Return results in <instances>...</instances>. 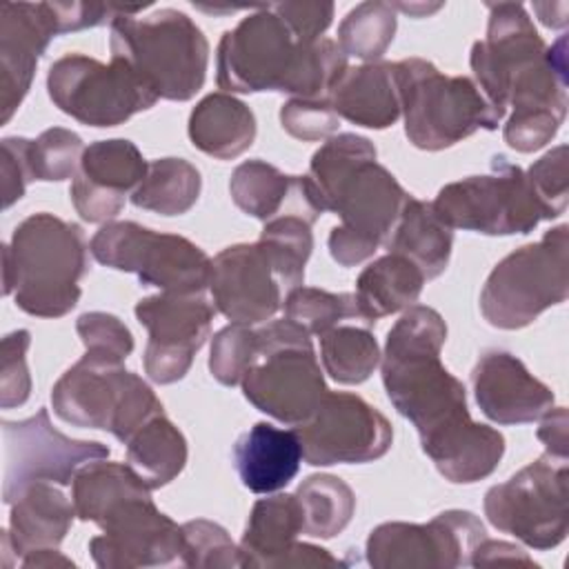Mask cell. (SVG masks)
Masks as SVG:
<instances>
[{"label":"cell","mask_w":569,"mask_h":569,"mask_svg":"<svg viewBox=\"0 0 569 569\" xmlns=\"http://www.w3.org/2000/svg\"><path fill=\"white\" fill-rule=\"evenodd\" d=\"M447 322L427 305H411L387 333L380 358L385 391L420 436L422 451L456 485L491 476L505 453V436L471 420L465 385L445 369L440 351Z\"/></svg>","instance_id":"obj_1"},{"label":"cell","mask_w":569,"mask_h":569,"mask_svg":"<svg viewBox=\"0 0 569 569\" xmlns=\"http://www.w3.org/2000/svg\"><path fill=\"white\" fill-rule=\"evenodd\" d=\"M309 178L325 209L340 216L329 233V253L340 267H356L387 244L409 193L376 162V147L358 133H338L311 156Z\"/></svg>","instance_id":"obj_2"},{"label":"cell","mask_w":569,"mask_h":569,"mask_svg":"<svg viewBox=\"0 0 569 569\" xmlns=\"http://www.w3.org/2000/svg\"><path fill=\"white\" fill-rule=\"evenodd\" d=\"M347 69V56L336 40L298 42L269 4L224 31L216 56V82L224 93L280 91L293 98H327Z\"/></svg>","instance_id":"obj_3"},{"label":"cell","mask_w":569,"mask_h":569,"mask_svg":"<svg viewBox=\"0 0 569 569\" xmlns=\"http://www.w3.org/2000/svg\"><path fill=\"white\" fill-rule=\"evenodd\" d=\"M89 244L80 224L53 213L24 218L2 247V291L36 318L67 316L80 300Z\"/></svg>","instance_id":"obj_4"},{"label":"cell","mask_w":569,"mask_h":569,"mask_svg":"<svg viewBox=\"0 0 569 569\" xmlns=\"http://www.w3.org/2000/svg\"><path fill=\"white\" fill-rule=\"evenodd\" d=\"M109 49L111 60L127 64L162 100H191L204 84L209 42L178 9H160L147 18L118 16Z\"/></svg>","instance_id":"obj_5"},{"label":"cell","mask_w":569,"mask_h":569,"mask_svg":"<svg viewBox=\"0 0 569 569\" xmlns=\"http://www.w3.org/2000/svg\"><path fill=\"white\" fill-rule=\"evenodd\" d=\"M405 136L425 151H440L478 129L493 131L500 118L467 76H445L429 60L396 62Z\"/></svg>","instance_id":"obj_6"},{"label":"cell","mask_w":569,"mask_h":569,"mask_svg":"<svg viewBox=\"0 0 569 569\" xmlns=\"http://www.w3.org/2000/svg\"><path fill=\"white\" fill-rule=\"evenodd\" d=\"M256 333L258 356L240 382L244 398L278 422H307L329 391L311 333L289 318L271 320Z\"/></svg>","instance_id":"obj_7"},{"label":"cell","mask_w":569,"mask_h":569,"mask_svg":"<svg viewBox=\"0 0 569 569\" xmlns=\"http://www.w3.org/2000/svg\"><path fill=\"white\" fill-rule=\"evenodd\" d=\"M53 413L82 429H102L120 442L162 416V402L153 389L124 365L82 356L51 389Z\"/></svg>","instance_id":"obj_8"},{"label":"cell","mask_w":569,"mask_h":569,"mask_svg":"<svg viewBox=\"0 0 569 569\" xmlns=\"http://www.w3.org/2000/svg\"><path fill=\"white\" fill-rule=\"evenodd\" d=\"M569 293V227L549 229L538 242L505 256L487 276L480 311L491 327L522 329Z\"/></svg>","instance_id":"obj_9"},{"label":"cell","mask_w":569,"mask_h":569,"mask_svg":"<svg viewBox=\"0 0 569 569\" xmlns=\"http://www.w3.org/2000/svg\"><path fill=\"white\" fill-rule=\"evenodd\" d=\"M431 207L449 229L485 236L529 233L542 220H551L527 173L505 156H493L485 176L445 184Z\"/></svg>","instance_id":"obj_10"},{"label":"cell","mask_w":569,"mask_h":569,"mask_svg":"<svg viewBox=\"0 0 569 569\" xmlns=\"http://www.w3.org/2000/svg\"><path fill=\"white\" fill-rule=\"evenodd\" d=\"M89 251L100 264L136 273L142 284L169 293H202L211 280V258L198 244L131 220L102 224L91 238Z\"/></svg>","instance_id":"obj_11"},{"label":"cell","mask_w":569,"mask_h":569,"mask_svg":"<svg viewBox=\"0 0 569 569\" xmlns=\"http://www.w3.org/2000/svg\"><path fill=\"white\" fill-rule=\"evenodd\" d=\"M567 480V460L542 453L485 493V516L531 549H553L569 531Z\"/></svg>","instance_id":"obj_12"},{"label":"cell","mask_w":569,"mask_h":569,"mask_svg":"<svg viewBox=\"0 0 569 569\" xmlns=\"http://www.w3.org/2000/svg\"><path fill=\"white\" fill-rule=\"evenodd\" d=\"M302 282L305 264L262 240L231 244L211 260L213 307L238 325L269 320Z\"/></svg>","instance_id":"obj_13"},{"label":"cell","mask_w":569,"mask_h":569,"mask_svg":"<svg viewBox=\"0 0 569 569\" xmlns=\"http://www.w3.org/2000/svg\"><path fill=\"white\" fill-rule=\"evenodd\" d=\"M47 91L62 113L91 127H118L158 102L127 64H104L84 53L58 58L49 67Z\"/></svg>","instance_id":"obj_14"},{"label":"cell","mask_w":569,"mask_h":569,"mask_svg":"<svg viewBox=\"0 0 569 569\" xmlns=\"http://www.w3.org/2000/svg\"><path fill=\"white\" fill-rule=\"evenodd\" d=\"M2 500L11 505L29 485H71L76 471L100 458H109V447L96 440H76L60 433L47 409L24 420H2Z\"/></svg>","instance_id":"obj_15"},{"label":"cell","mask_w":569,"mask_h":569,"mask_svg":"<svg viewBox=\"0 0 569 569\" xmlns=\"http://www.w3.org/2000/svg\"><path fill=\"white\" fill-rule=\"evenodd\" d=\"M487 538L480 518L447 509L425 525L382 522L367 538V562L373 569H453L465 567Z\"/></svg>","instance_id":"obj_16"},{"label":"cell","mask_w":569,"mask_h":569,"mask_svg":"<svg viewBox=\"0 0 569 569\" xmlns=\"http://www.w3.org/2000/svg\"><path fill=\"white\" fill-rule=\"evenodd\" d=\"M302 460L311 467L360 465L382 458L393 440L391 422L365 398L327 391L316 413L296 427Z\"/></svg>","instance_id":"obj_17"},{"label":"cell","mask_w":569,"mask_h":569,"mask_svg":"<svg viewBox=\"0 0 569 569\" xmlns=\"http://www.w3.org/2000/svg\"><path fill=\"white\" fill-rule=\"evenodd\" d=\"M136 318L149 331L142 365L158 385L187 376L193 356L211 333L216 307L202 293H156L136 302Z\"/></svg>","instance_id":"obj_18"},{"label":"cell","mask_w":569,"mask_h":569,"mask_svg":"<svg viewBox=\"0 0 569 569\" xmlns=\"http://www.w3.org/2000/svg\"><path fill=\"white\" fill-rule=\"evenodd\" d=\"M98 527L102 533L89 540V551L100 569L160 567L182 558V525L164 516L151 496L124 500Z\"/></svg>","instance_id":"obj_19"},{"label":"cell","mask_w":569,"mask_h":569,"mask_svg":"<svg viewBox=\"0 0 569 569\" xmlns=\"http://www.w3.org/2000/svg\"><path fill=\"white\" fill-rule=\"evenodd\" d=\"M511 116L505 122V142L533 153L558 133L567 116V36L562 33L542 60L520 71L509 87Z\"/></svg>","instance_id":"obj_20"},{"label":"cell","mask_w":569,"mask_h":569,"mask_svg":"<svg viewBox=\"0 0 569 569\" xmlns=\"http://www.w3.org/2000/svg\"><path fill=\"white\" fill-rule=\"evenodd\" d=\"M489 7L487 38L471 47L473 82L502 120L509 109V87L513 78L542 60L547 44L536 31L527 9L520 2H498Z\"/></svg>","instance_id":"obj_21"},{"label":"cell","mask_w":569,"mask_h":569,"mask_svg":"<svg viewBox=\"0 0 569 569\" xmlns=\"http://www.w3.org/2000/svg\"><path fill=\"white\" fill-rule=\"evenodd\" d=\"M60 36L51 2L0 4V122L7 124L31 89L40 56Z\"/></svg>","instance_id":"obj_22"},{"label":"cell","mask_w":569,"mask_h":569,"mask_svg":"<svg viewBox=\"0 0 569 569\" xmlns=\"http://www.w3.org/2000/svg\"><path fill=\"white\" fill-rule=\"evenodd\" d=\"M471 385L480 411L498 425H525L553 407V391L540 382L520 358L491 349L471 371Z\"/></svg>","instance_id":"obj_23"},{"label":"cell","mask_w":569,"mask_h":569,"mask_svg":"<svg viewBox=\"0 0 569 569\" xmlns=\"http://www.w3.org/2000/svg\"><path fill=\"white\" fill-rule=\"evenodd\" d=\"M229 193L240 211L262 222L298 216L313 224L327 211L309 176H287L264 160L240 162L231 173Z\"/></svg>","instance_id":"obj_24"},{"label":"cell","mask_w":569,"mask_h":569,"mask_svg":"<svg viewBox=\"0 0 569 569\" xmlns=\"http://www.w3.org/2000/svg\"><path fill=\"white\" fill-rule=\"evenodd\" d=\"M338 118L367 129H387L402 116L396 62H365L349 67L329 91Z\"/></svg>","instance_id":"obj_25"},{"label":"cell","mask_w":569,"mask_h":569,"mask_svg":"<svg viewBox=\"0 0 569 569\" xmlns=\"http://www.w3.org/2000/svg\"><path fill=\"white\" fill-rule=\"evenodd\" d=\"M302 447L296 429L256 422L233 445V465L240 482L253 493H276L298 473Z\"/></svg>","instance_id":"obj_26"},{"label":"cell","mask_w":569,"mask_h":569,"mask_svg":"<svg viewBox=\"0 0 569 569\" xmlns=\"http://www.w3.org/2000/svg\"><path fill=\"white\" fill-rule=\"evenodd\" d=\"M9 529L2 531L4 553L22 558L27 551L58 547L69 533L76 516L69 500L53 482H33L11 502Z\"/></svg>","instance_id":"obj_27"},{"label":"cell","mask_w":569,"mask_h":569,"mask_svg":"<svg viewBox=\"0 0 569 569\" xmlns=\"http://www.w3.org/2000/svg\"><path fill=\"white\" fill-rule=\"evenodd\" d=\"M189 140L218 160L242 156L256 140V116L242 100L216 91L204 96L189 116Z\"/></svg>","instance_id":"obj_28"},{"label":"cell","mask_w":569,"mask_h":569,"mask_svg":"<svg viewBox=\"0 0 569 569\" xmlns=\"http://www.w3.org/2000/svg\"><path fill=\"white\" fill-rule=\"evenodd\" d=\"M425 287L422 271L400 253H387L367 264L356 280L360 322L371 327L376 320L416 305Z\"/></svg>","instance_id":"obj_29"},{"label":"cell","mask_w":569,"mask_h":569,"mask_svg":"<svg viewBox=\"0 0 569 569\" xmlns=\"http://www.w3.org/2000/svg\"><path fill=\"white\" fill-rule=\"evenodd\" d=\"M302 533V511L296 493L260 498L249 513L240 540V567H276Z\"/></svg>","instance_id":"obj_30"},{"label":"cell","mask_w":569,"mask_h":569,"mask_svg":"<svg viewBox=\"0 0 569 569\" xmlns=\"http://www.w3.org/2000/svg\"><path fill=\"white\" fill-rule=\"evenodd\" d=\"M451 247L453 231L436 216L431 202L409 196L387 240V249L409 258L425 280H433L447 269Z\"/></svg>","instance_id":"obj_31"},{"label":"cell","mask_w":569,"mask_h":569,"mask_svg":"<svg viewBox=\"0 0 569 569\" xmlns=\"http://www.w3.org/2000/svg\"><path fill=\"white\" fill-rule=\"evenodd\" d=\"M151 496V487L129 467V462H107V458L82 465L71 480L76 516L100 525L102 518L124 500Z\"/></svg>","instance_id":"obj_32"},{"label":"cell","mask_w":569,"mask_h":569,"mask_svg":"<svg viewBox=\"0 0 569 569\" xmlns=\"http://www.w3.org/2000/svg\"><path fill=\"white\" fill-rule=\"evenodd\" d=\"M127 462L151 489H160L184 469L187 440L164 413L156 416L127 442Z\"/></svg>","instance_id":"obj_33"},{"label":"cell","mask_w":569,"mask_h":569,"mask_svg":"<svg viewBox=\"0 0 569 569\" xmlns=\"http://www.w3.org/2000/svg\"><path fill=\"white\" fill-rule=\"evenodd\" d=\"M200 171L184 158H158L149 162L147 176L131 193L138 209L160 216H182L200 198Z\"/></svg>","instance_id":"obj_34"},{"label":"cell","mask_w":569,"mask_h":569,"mask_svg":"<svg viewBox=\"0 0 569 569\" xmlns=\"http://www.w3.org/2000/svg\"><path fill=\"white\" fill-rule=\"evenodd\" d=\"M147 169L149 162L131 140L111 138L91 142L84 149L76 178L100 191L124 198L129 191H136L147 176Z\"/></svg>","instance_id":"obj_35"},{"label":"cell","mask_w":569,"mask_h":569,"mask_svg":"<svg viewBox=\"0 0 569 569\" xmlns=\"http://www.w3.org/2000/svg\"><path fill=\"white\" fill-rule=\"evenodd\" d=\"M302 511V533L311 538H336L356 511L351 487L331 473H313L296 491Z\"/></svg>","instance_id":"obj_36"},{"label":"cell","mask_w":569,"mask_h":569,"mask_svg":"<svg viewBox=\"0 0 569 569\" xmlns=\"http://www.w3.org/2000/svg\"><path fill=\"white\" fill-rule=\"evenodd\" d=\"M325 371L340 385H360L380 365V347L367 327L338 325L320 336Z\"/></svg>","instance_id":"obj_37"},{"label":"cell","mask_w":569,"mask_h":569,"mask_svg":"<svg viewBox=\"0 0 569 569\" xmlns=\"http://www.w3.org/2000/svg\"><path fill=\"white\" fill-rule=\"evenodd\" d=\"M396 11L389 2H360L338 27V44L345 56L378 62L396 36Z\"/></svg>","instance_id":"obj_38"},{"label":"cell","mask_w":569,"mask_h":569,"mask_svg":"<svg viewBox=\"0 0 569 569\" xmlns=\"http://www.w3.org/2000/svg\"><path fill=\"white\" fill-rule=\"evenodd\" d=\"M284 316L313 336H322L338 327L345 318L360 320L358 300L353 293H331L318 287H296L287 293Z\"/></svg>","instance_id":"obj_39"},{"label":"cell","mask_w":569,"mask_h":569,"mask_svg":"<svg viewBox=\"0 0 569 569\" xmlns=\"http://www.w3.org/2000/svg\"><path fill=\"white\" fill-rule=\"evenodd\" d=\"M82 153V138L64 127H51L36 140H29V162L36 180L60 182L76 178Z\"/></svg>","instance_id":"obj_40"},{"label":"cell","mask_w":569,"mask_h":569,"mask_svg":"<svg viewBox=\"0 0 569 569\" xmlns=\"http://www.w3.org/2000/svg\"><path fill=\"white\" fill-rule=\"evenodd\" d=\"M184 549L180 565L193 569L240 567V547L218 522L198 518L182 525Z\"/></svg>","instance_id":"obj_41"},{"label":"cell","mask_w":569,"mask_h":569,"mask_svg":"<svg viewBox=\"0 0 569 569\" xmlns=\"http://www.w3.org/2000/svg\"><path fill=\"white\" fill-rule=\"evenodd\" d=\"M258 356V333L251 325L231 322L211 338L209 371L227 387L240 385Z\"/></svg>","instance_id":"obj_42"},{"label":"cell","mask_w":569,"mask_h":569,"mask_svg":"<svg viewBox=\"0 0 569 569\" xmlns=\"http://www.w3.org/2000/svg\"><path fill=\"white\" fill-rule=\"evenodd\" d=\"M76 331L87 349V356L96 360L122 365L133 351V336L129 327L113 313L87 311L78 316Z\"/></svg>","instance_id":"obj_43"},{"label":"cell","mask_w":569,"mask_h":569,"mask_svg":"<svg viewBox=\"0 0 569 569\" xmlns=\"http://www.w3.org/2000/svg\"><path fill=\"white\" fill-rule=\"evenodd\" d=\"M527 180L547 209L549 218H558L567 209L569 196V149L567 144H558L547 151L540 160H536L527 171Z\"/></svg>","instance_id":"obj_44"},{"label":"cell","mask_w":569,"mask_h":569,"mask_svg":"<svg viewBox=\"0 0 569 569\" xmlns=\"http://www.w3.org/2000/svg\"><path fill=\"white\" fill-rule=\"evenodd\" d=\"M31 333L27 329L11 331L2 338L0 351V407L13 409L29 400L31 376L27 369V349Z\"/></svg>","instance_id":"obj_45"},{"label":"cell","mask_w":569,"mask_h":569,"mask_svg":"<svg viewBox=\"0 0 569 569\" xmlns=\"http://www.w3.org/2000/svg\"><path fill=\"white\" fill-rule=\"evenodd\" d=\"M280 124L298 140H327L338 129V113L329 98H291L280 107Z\"/></svg>","instance_id":"obj_46"},{"label":"cell","mask_w":569,"mask_h":569,"mask_svg":"<svg viewBox=\"0 0 569 569\" xmlns=\"http://www.w3.org/2000/svg\"><path fill=\"white\" fill-rule=\"evenodd\" d=\"M0 178H2V207L9 209L18 202L29 182H33V169L29 162V140L9 136L0 142Z\"/></svg>","instance_id":"obj_47"},{"label":"cell","mask_w":569,"mask_h":569,"mask_svg":"<svg viewBox=\"0 0 569 569\" xmlns=\"http://www.w3.org/2000/svg\"><path fill=\"white\" fill-rule=\"evenodd\" d=\"M278 13L298 42L311 44L322 38L333 20V2H276L269 4Z\"/></svg>","instance_id":"obj_48"},{"label":"cell","mask_w":569,"mask_h":569,"mask_svg":"<svg viewBox=\"0 0 569 569\" xmlns=\"http://www.w3.org/2000/svg\"><path fill=\"white\" fill-rule=\"evenodd\" d=\"M258 240H264V242L282 249L284 253L298 258L305 264L313 249L311 224L298 216H278V218L267 220Z\"/></svg>","instance_id":"obj_49"},{"label":"cell","mask_w":569,"mask_h":569,"mask_svg":"<svg viewBox=\"0 0 569 569\" xmlns=\"http://www.w3.org/2000/svg\"><path fill=\"white\" fill-rule=\"evenodd\" d=\"M469 565L485 567V565H525V567H538L529 553L511 542L505 540H480L471 553Z\"/></svg>","instance_id":"obj_50"},{"label":"cell","mask_w":569,"mask_h":569,"mask_svg":"<svg viewBox=\"0 0 569 569\" xmlns=\"http://www.w3.org/2000/svg\"><path fill=\"white\" fill-rule=\"evenodd\" d=\"M540 427L536 431L538 440L545 445V453L567 460V409L549 407L540 418Z\"/></svg>","instance_id":"obj_51"},{"label":"cell","mask_w":569,"mask_h":569,"mask_svg":"<svg viewBox=\"0 0 569 569\" xmlns=\"http://www.w3.org/2000/svg\"><path fill=\"white\" fill-rule=\"evenodd\" d=\"M276 567H345V562H340L322 547L296 540L289 551L276 562Z\"/></svg>","instance_id":"obj_52"},{"label":"cell","mask_w":569,"mask_h":569,"mask_svg":"<svg viewBox=\"0 0 569 569\" xmlns=\"http://www.w3.org/2000/svg\"><path fill=\"white\" fill-rule=\"evenodd\" d=\"M22 567L27 569H49V567H76L71 558L62 556L56 547L33 549L22 556Z\"/></svg>","instance_id":"obj_53"},{"label":"cell","mask_w":569,"mask_h":569,"mask_svg":"<svg viewBox=\"0 0 569 569\" xmlns=\"http://www.w3.org/2000/svg\"><path fill=\"white\" fill-rule=\"evenodd\" d=\"M533 11L540 22L551 29H562L567 24V4L565 2H533Z\"/></svg>","instance_id":"obj_54"},{"label":"cell","mask_w":569,"mask_h":569,"mask_svg":"<svg viewBox=\"0 0 569 569\" xmlns=\"http://www.w3.org/2000/svg\"><path fill=\"white\" fill-rule=\"evenodd\" d=\"M391 4V9L396 11H405V13H409V16H413V18H422L425 13L429 16V13H433V11H438V9H442V4L438 2V4H425V2H389Z\"/></svg>","instance_id":"obj_55"}]
</instances>
